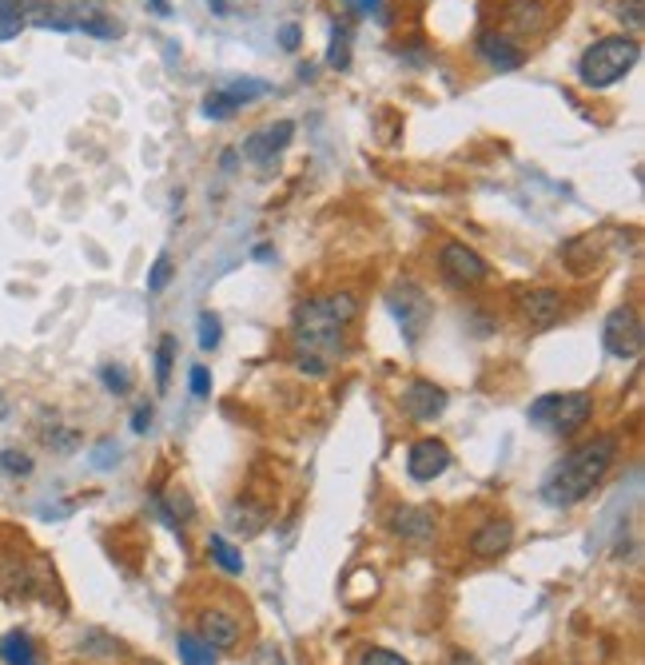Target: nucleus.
Returning <instances> with one entry per match:
<instances>
[{"label":"nucleus","instance_id":"nucleus-1","mask_svg":"<svg viewBox=\"0 0 645 665\" xmlns=\"http://www.w3.org/2000/svg\"><path fill=\"white\" fill-rule=\"evenodd\" d=\"M618 451H622L618 435H593L590 442L574 447V451L554 466V474H550L546 483H542V498H546L550 506L586 503V498L602 486L606 474L613 471Z\"/></svg>","mask_w":645,"mask_h":665},{"label":"nucleus","instance_id":"nucleus-2","mask_svg":"<svg viewBox=\"0 0 645 665\" xmlns=\"http://www.w3.org/2000/svg\"><path fill=\"white\" fill-rule=\"evenodd\" d=\"M359 319V300L351 291L327 295V300H307L291 315V335L307 354H319L331 363L343 351V331Z\"/></svg>","mask_w":645,"mask_h":665},{"label":"nucleus","instance_id":"nucleus-3","mask_svg":"<svg viewBox=\"0 0 645 665\" xmlns=\"http://www.w3.org/2000/svg\"><path fill=\"white\" fill-rule=\"evenodd\" d=\"M637 56H642V44L634 36H602V41H593L578 60V80L586 88H610L618 80L630 76V68L637 65Z\"/></svg>","mask_w":645,"mask_h":665},{"label":"nucleus","instance_id":"nucleus-4","mask_svg":"<svg viewBox=\"0 0 645 665\" xmlns=\"http://www.w3.org/2000/svg\"><path fill=\"white\" fill-rule=\"evenodd\" d=\"M593 410V398L586 391H570V395H542L530 407V422L538 427H550L554 435H574V430L586 427Z\"/></svg>","mask_w":645,"mask_h":665},{"label":"nucleus","instance_id":"nucleus-5","mask_svg":"<svg viewBox=\"0 0 645 665\" xmlns=\"http://www.w3.org/2000/svg\"><path fill=\"white\" fill-rule=\"evenodd\" d=\"M391 312H395L398 327H403V335H407L410 347L419 343L422 335H427L430 319H434V307H430L427 291H422L415 280L395 283V291H391Z\"/></svg>","mask_w":645,"mask_h":665},{"label":"nucleus","instance_id":"nucleus-6","mask_svg":"<svg viewBox=\"0 0 645 665\" xmlns=\"http://www.w3.org/2000/svg\"><path fill=\"white\" fill-rule=\"evenodd\" d=\"M439 268L446 275V283L454 288H478V283L490 280V263H486L474 247L459 244V239H446L439 251Z\"/></svg>","mask_w":645,"mask_h":665},{"label":"nucleus","instance_id":"nucleus-7","mask_svg":"<svg viewBox=\"0 0 645 665\" xmlns=\"http://www.w3.org/2000/svg\"><path fill=\"white\" fill-rule=\"evenodd\" d=\"M602 343L613 359H637L645 347V327H642V315L634 307H613L606 315V327H602Z\"/></svg>","mask_w":645,"mask_h":665},{"label":"nucleus","instance_id":"nucleus-8","mask_svg":"<svg viewBox=\"0 0 645 665\" xmlns=\"http://www.w3.org/2000/svg\"><path fill=\"white\" fill-rule=\"evenodd\" d=\"M259 97H268V84H263V80H231V84L207 92L204 116L207 120H231L239 108L251 104V100H259Z\"/></svg>","mask_w":645,"mask_h":665},{"label":"nucleus","instance_id":"nucleus-9","mask_svg":"<svg viewBox=\"0 0 645 665\" xmlns=\"http://www.w3.org/2000/svg\"><path fill=\"white\" fill-rule=\"evenodd\" d=\"M451 447L442 439H419L415 447L407 451V474L415 483H434L439 474H446L451 466Z\"/></svg>","mask_w":645,"mask_h":665},{"label":"nucleus","instance_id":"nucleus-10","mask_svg":"<svg viewBox=\"0 0 645 665\" xmlns=\"http://www.w3.org/2000/svg\"><path fill=\"white\" fill-rule=\"evenodd\" d=\"M562 291L554 288H530L522 291V300H518V312H522V319L530 323V327H538V331H550L554 323L562 319Z\"/></svg>","mask_w":645,"mask_h":665},{"label":"nucleus","instance_id":"nucleus-11","mask_svg":"<svg viewBox=\"0 0 645 665\" xmlns=\"http://www.w3.org/2000/svg\"><path fill=\"white\" fill-rule=\"evenodd\" d=\"M403 410H407L415 422H434L446 410V391L434 386L430 379H415V383L403 391Z\"/></svg>","mask_w":645,"mask_h":665},{"label":"nucleus","instance_id":"nucleus-12","mask_svg":"<svg viewBox=\"0 0 645 665\" xmlns=\"http://www.w3.org/2000/svg\"><path fill=\"white\" fill-rule=\"evenodd\" d=\"M291 136H295V124H291V120H275L268 128L251 132L248 140H244V156H248L251 164H271L291 144Z\"/></svg>","mask_w":645,"mask_h":665},{"label":"nucleus","instance_id":"nucleus-13","mask_svg":"<svg viewBox=\"0 0 645 665\" xmlns=\"http://www.w3.org/2000/svg\"><path fill=\"white\" fill-rule=\"evenodd\" d=\"M510 542H514L510 518H490V522H483L471 534V554L474 559H502L506 550H510Z\"/></svg>","mask_w":645,"mask_h":665},{"label":"nucleus","instance_id":"nucleus-14","mask_svg":"<svg viewBox=\"0 0 645 665\" xmlns=\"http://www.w3.org/2000/svg\"><path fill=\"white\" fill-rule=\"evenodd\" d=\"M478 56H483L486 65L498 68V72H514L522 60H527V53L518 48L514 41L506 33H483L478 36Z\"/></svg>","mask_w":645,"mask_h":665},{"label":"nucleus","instance_id":"nucleus-15","mask_svg":"<svg viewBox=\"0 0 645 665\" xmlns=\"http://www.w3.org/2000/svg\"><path fill=\"white\" fill-rule=\"evenodd\" d=\"M200 638H204L212 650H236L239 622L227 610H204L200 613Z\"/></svg>","mask_w":645,"mask_h":665},{"label":"nucleus","instance_id":"nucleus-16","mask_svg":"<svg viewBox=\"0 0 645 665\" xmlns=\"http://www.w3.org/2000/svg\"><path fill=\"white\" fill-rule=\"evenodd\" d=\"M506 24L522 36L542 33V29H546V4H542V0H510V4H506Z\"/></svg>","mask_w":645,"mask_h":665},{"label":"nucleus","instance_id":"nucleus-17","mask_svg":"<svg viewBox=\"0 0 645 665\" xmlns=\"http://www.w3.org/2000/svg\"><path fill=\"white\" fill-rule=\"evenodd\" d=\"M391 522H395L391 530H395L398 538H407V542H427V538L434 534V515L422 510V506H403Z\"/></svg>","mask_w":645,"mask_h":665},{"label":"nucleus","instance_id":"nucleus-18","mask_svg":"<svg viewBox=\"0 0 645 665\" xmlns=\"http://www.w3.org/2000/svg\"><path fill=\"white\" fill-rule=\"evenodd\" d=\"M0 662L4 665H41V650L24 630H12L0 638Z\"/></svg>","mask_w":645,"mask_h":665},{"label":"nucleus","instance_id":"nucleus-19","mask_svg":"<svg viewBox=\"0 0 645 665\" xmlns=\"http://www.w3.org/2000/svg\"><path fill=\"white\" fill-rule=\"evenodd\" d=\"M24 24H29V4L24 0H0V44L21 36Z\"/></svg>","mask_w":645,"mask_h":665},{"label":"nucleus","instance_id":"nucleus-20","mask_svg":"<svg viewBox=\"0 0 645 665\" xmlns=\"http://www.w3.org/2000/svg\"><path fill=\"white\" fill-rule=\"evenodd\" d=\"M207 554H212L215 566L227 570L231 578H236V574H244V559H239V550L231 546V542H227L224 534H212V538H207Z\"/></svg>","mask_w":645,"mask_h":665},{"label":"nucleus","instance_id":"nucleus-21","mask_svg":"<svg viewBox=\"0 0 645 665\" xmlns=\"http://www.w3.org/2000/svg\"><path fill=\"white\" fill-rule=\"evenodd\" d=\"M176 650H180L183 665H215L212 645H207L204 638H195V633H180V638H176Z\"/></svg>","mask_w":645,"mask_h":665},{"label":"nucleus","instance_id":"nucleus-22","mask_svg":"<svg viewBox=\"0 0 645 665\" xmlns=\"http://www.w3.org/2000/svg\"><path fill=\"white\" fill-rule=\"evenodd\" d=\"M227 522H231V530H236V534L256 538L259 530H263V522H268V515H263V510H251V506H244V503H236V506H231V515H227Z\"/></svg>","mask_w":645,"mask_h":665},{"label":"nucleus","instance_id":"nucleus-23","mask_svg":"<svg viewBox=\"0 0 645 665\" xmlns=\"http://www.w3.org/2000/svg\"><path fill=\"white\" fill-rule=\"evenodd\" d=\"M163 510H168V522L172 526H180V522H188V518L195 515V503H192V494L183 491V486H172V491L163 494Z\"/></svg>","mask_w":645,"mask_h":665},{"label":"nucleus","instance_id":"nucleus-24","mask_svg":"<svg viewBox=\"0 0 645 665\" xmlns=\"http://www.w3.org/2000/svg\"><path fill=\"white\" fill-rule=\"evenodd\" d=\"M172 367H176V335H163L160 347H156V386L168 391L172 383Z\"/></svg>","mask_w":645,"mask_h":665},{"label":"nucleus","instance_id":"nucleus-25","mask_svg":"<svg viewBox=\"0 0 645 665\" xmlns=\"http://www.w3.org/2000/svg\"><path fill=\"white\" fill-rule=\"evenodd\" d=\"M219 339H224V327H219V319H215L212 312H200V347H204V351H215V347H219Z\"/></svg>","mask_w":645,"mask_h":665},{"label":"nucleus","instance_id":"nucleus-26","mask_svg":"<svg viewBox=\"0 0 645 665\" xmlns=\"http://www.w3.org/2000/svg\"><path fill=\"white\" fill-rule=\"evenodd\" d=\"M347 44H351V29H343V33L335 29V41H331V56H327V65H331V68H347V60H351V48H347Z\"/></svg>","mask_w":645,"mask_h":665},{"label":"nucleus","instance_id":"nucleus-27","mask_svg":"<svg viewBox=\"0 0 645 665\" xmlns=\"http://www.w3.org/2000/svg\"><path fill=\"white\" fill-rule=\"evenodd\" d=\"M359 665H410L403 654H395V650H383V645H371V650H363V657H359Z\"/></svg>","mask_w":645,"mask_h":665},{"label":"nucleus","instance_id":"nucleus-28","mask_svg":"<svg viewBox=\"0 0 645 665\" xmlns=\"http://www.w3.org/2000/svg\"><path fill=\"white\" fill-rule=\"evenodd\" d=\"M172 283V256H160L151 263V275H148V291H163Z\"/></svg>","mask_w":645,"mask_h":665},{"label":"nucleus","instance_id":"nucleus-29","mask_svg":"<svg viewBox=\"0 0 645 665\" xmlns=\"http://www.w3.org/2000/svg\"><path fill=\"white\" fill-rule=\"evenodd\" d=\"M0 466H4V474H16V478H24V474H33V459L21 451H4L0 454Z\"/></svg>","mask_w":645,"mask_h":665},{"label":"nucleus","instance_id":"nucleus-30","mask_svg":"<svg viewBox=\"0 0 645 665\" xmlns=\"http://www.w3.org/2000/svg\"><path fill=\"white\" fill-rule=\"evenodd\" d=\"M100 379H104V386H108V391H116V395H128V391H132L128 371H120V367H104V371H100Z\"/></svg>","mask_w":645,"mask_h":665},{"label":"nucleus","instance_id":"nucleus-31","mask_svg":"<svg viewBox=\"0 0 645 665\" xmlns=\"http://www.w3.org/2000/svg\"><path fill=\"white\" fill-rule=\"evenodd\" d=\"M295 367H299L303 375H312V379H322L327 371H331V363H327V359H319V354H307V351H299Z\"/></svg>","mask_w":645,"mask_h":665},{"label":"nucleus","instance_id":"nucleus-32","mask_svg":"<svg viewBox=\"0 0 645 665\" xmlns=\"http://www.w3.org/2000/svg\"><path fill=\"white\" fill-rule=\"evenodd\" d=\"M618 16H622V24H630V29H642V0H622L618 4Z\"/></svg>","mask_w":645,"mask_h":665},{"label":"nucleus","instance_id":"nucleus-33","mask_svg":"<svg viewBox=\"0 0 645 665\" xmlns=\"http://www.w3.org/2000/svg\"><path fill=\"white\" fill-rule=\"evenodd\" d=\"M188 386H192V395H195V398H207V391H212L207 367H192V379H188Z\"/></svg>","mask_w":645,"mask_h":665},{"label":"nucleus","instance_id":"nucleus-34","mask_svg":"<svg viewBox=\"0 0 645 665\" xmlns=\"http://www.w3.org/2000/svg\"><path fill=\"white\" fill-rule=\"evenodd\" d=\"M256 665H287V662H283V650H280V645H259Z\"/></svg>","mask_w":645,"mask_h":665},{"label":"nucleus","instance_id":"nucleus-35","mask_svg":"<svg viewBox=\"0 0 645 665\" xmlns=\"http://www.w3.org/2000/svg\"><path fill=\"white\" fill-rule=\"evenodd\" d=\"M148 427H151V407H140L132 415V430H136V435H148Z\"/></svg>","mask_w":645,"mask_h":665},{"label":"nucleus","instance_id":"nucleus-36","mask_svg":"<svg viewBox=\"0 0 645 665\" xmlns=\"http://www.w3.org/2000/svg\"><path fill=\"white\" fill-rule=\"evenodd\" d=\"M283 44H287V48H299V29H283Z\"/></svg>","mask_w":645,"mask_h":665},{"label":"nucleus","instance_id":"nucleus-37","mask_svg":"<svg viewBox=\"0 0 645 665\" xmlns=\"http://www.w3.org/2000/svg\"><path fill=\"white\" fill-rule=\"evenodd\" d=\"M151 4H156V12H160V16H168V0H151Z\"/></svg>","mask_w":645,"mask_h":665},{"label":"nucleus","instance_id":"nucleus-38","mask_svg":"<svg viewBox=\"0 0 645 665\" xmlns=\"http://www.w3.org/2000/svg\"><path fill=\"white\" fill-rule=\"evenodd\" d=\"M144 665H160V662H144Z\"/></svg>","mask_w":645,"mask_h":665}]
</instances>
